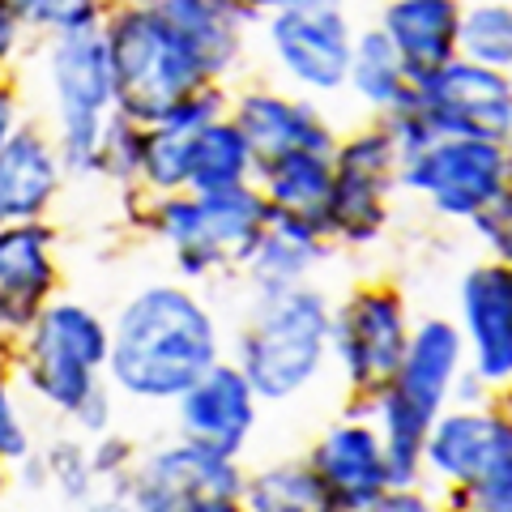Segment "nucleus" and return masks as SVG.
Masks as SVG:
<instances>
[{
	"label": "nucleus",
	"instance_id": "11",
	"mask_svg": "<svg viewBox=\"0 0 512 512\" xmlns=\"http://www.w3.org/2000/svg\"><path fill=\"white\" fill-rule=\"evenodd\" d=\"M239 491H244L239 461L205 453L180 436L141 453L124 483V495L137 512H214L239 504Z\"/></svg>",
	"mask_w": 512,
	"mask_h": 512
},
{
	"label": "nucleus",
	"instance_id": "42",
	"mask_svg": "<svg viewBox=\"0 0 512 512\" xmlns=\"http://www.w3.org/2000/svg\"><path fill=\"white\" fill-rule=\"evenodd\" d=\"M214 512H244V508H239V504H227V508H214Z\"/></svg>",
	"mask_w": 512,
	"mask_h": 512
},
{
	"label": "nucleus",
	"instance_id": "9",
	"mask_svg": "<svg viewBox=\"0 0 512 512\" xmlns=\"http://www.w3.org/2000/svg\"><path fill=\"white\" fill-rule=\"evenodd\" d=\"M410 325V303L393 282H359L333 303L329 363H338L346 389L359 402L393 380L406 355Z\"/></svg>",
	"mask_w": 512,
	"mask_h": 512
},
{
	"label": "nucleus",
	"instance_id": "20",
	"mask_svg": "<svg viewBox=\"0 0 512 512\" xmlns=\"http://www.w3.org/2000/svg\"><path fill=\"white\" fill-rule=\"evenodd\" d=\"M64 163L43 120H22V128L0 146V227L13 222H47L60 201Z\"/></svg>",
	"mask_w": 512,
	"mask_h": 512
},
{
	"label": "nucleus",
	"instance_id": "17",
	"mask_svg": "<svg viewBox=\"0 0 512 512\" xmlns=\"http://www.w3.org/2000/svg\"><path fill=\"white\" fill-rule=\"evenodd\" d=\"M171 410L175 436L231 461H239V453L252 444L256 427H261V402H256V393L248 389V380L239 376L231 359L214 363L197 384H188L171 402Z\"/></svg>",
	"mask_w": 512,
	"mask_h": 512
},
{
	"label": "nucleus",
	"instance_id": "35",
	"mask_svg": "<svg viewBox=\"0 0 512 512\" xmlns=\"http://www.w3.org/2000/svg\"><path fill=\"white\" fill-rule=\"evenodd\" d=\"M30 39L26 26L18 22V13H13L9 0H0V73H13L18 64L30 56Z\"/></svg>",
	"mask_w": 512,
	"mask_h": 512
},
{
	"label": "nucleus",
	"instance_id": "27",
	"mask_svg": "<svg viewBox=\"0 0 512 512\" xmlns=\"http://www.w3.org/2000/svg\"><path fill=\"white\" fill-rule=\"evenodd\" d=\"M244 512H333V495L308 466V457H282L274 466H261L244 474L239 491Z\"/></svg>",
	"mask_w": 512,
	"mask_h": 512
},
{
	"label": "nucleus",
	"instance_id": "30",
	"mask_svg": "<svg viewBox=\"0 0 512 512\" xmlns=\"http://www.w3.org/2000/svg\"><path fill=\"white\" fill-rule=\"evenodd\" d=\"M141 150H146V128L124 120L120 111L107 120L103 128V141H99V154H94V180H103L111 188H137L141 180Z\"/></svg>",
	"mask_w": 512,
	"mask_h": 512
},
{
	"label": "nucleus",
	"instance_id": "33",
	"mask_svg": "<svg viewBox=\"0 0 512 512\" xmlns=\"http://www.w3.org/2000/svg\"><path fill=\"white\" fill-rule=\"evenodd\" d=\"M466 231L478 239L483 261L508 265L512 261V192H508V197H500V201H491L483 214H474L466 222Z\"/></svg>",
	"mask_w": 512,
	"mask_h": 512
},
{
	"label": "nucleus",
	"instance_id": "31",
	"mask_svg": "<svg viewBox=\"0 0 512 512\" xmlns=\"http://www.w3.org/2000/svg\"><path fill=\"white\" fill-rule=\"evenodd\" d=\"M39 466H43V483L56 487L64 500H73V504H90L94 500L99 478H94V470H90V453H86L82 436H60L56 444H47Z\"/></svg>",
	"mask_w": 512,
	"mask_h": 512
},
{
	"label": "nucleus",
	"instance_id": "7",
	"mask_svg": "<svg viewBox=\"0 0 512 512\" xmlns=\"http://www.w3.org/2000/svg\"><path fill=\"white\" fill-rule=\"evenodd\" d=\"M397 171H402V158L380 120L342 128L338 146H333V192L316 222V231L325 235L333 252H367L389 235Z\"/></svg>",
	"mask_w": 512,
	"mask_h": 512
},
{
	"label": "nucleus",
	"instance_id": "25",
	"mask_svg": "<svg viewBox=\"0 0 512 512\" xmlns=\"http://www.w3.org/2000/svg\"><path fill=\"white\" fill-rule=\"evenodd\" d=\"M342 94H350L355 107H363V120H384L414 103V82H410L406 64L397 60V52L384 43L376 26H359L355 47H350Z\"/></svg>",
	"mask_w": 512,
	"mask_h": 512
},
{
	"label": "nucleus",
	"instance_id": "22",
	"mask_svg": "<svg viewBox=\"0 0 512 512\" xmlns=\"http://www.w3.org/2000/svg\"><path fill=\"white\" fill-rule=\"evenodd\" d=\"M329 256L333 248L312 222L265 210V227L252 239L248 256L239 261L235 278H244L252 295H274V291H291V286H308Z\"/></svg>",
	"mask_w": 512,
	"mask_h": 512
},
{
	"label": "nucleus",
	"instance_id": "34",
	"mask_svg": "<svg viewBox=\"0 0 512 512\" xmlns=\"http://www.w3.org/2000/svg\"><path fill=\"white\" fill-rule=\"evenodd\" d=\"M380 128L389 133V141H393V150H397V158H402V163L419 158V154L431 146V141H436V128H431V124L419 116V111H414V103L402 107V111H393V116H384Z\"/></svg>",
	"mask_w": 512,
	"mask_h": 512
},
{
	"label": "nucleus",
	"instance_id": "2",
	"mask_svg": "<svg viewBox=\"0 0 512 512\" xmlns=\"http://www.w3.org/2000/svg\"><path fill=\"white\" fill-rule=\"evenodd\" d=\"M120 205L128 227L146 231L171 252V274L184 286L231 278L265 227V201L252 184L205 192V197L192 192L150 197L141 188H128L120 192Z\"/></svg>",
	"mask_w": 512,
	"mask_h": 512
},
{
	"label": "nucleus",
	"instance_id": "24",
	"mask_svg": "<svg viewBox=\"0 0 512 512\" xmlns=\"http://www.w3.org/2000/svg\"><path fill=\"white\" fill-rule=\"evenodd\" d=\"M252 188L261 192L265 210L291 214L303 222H320L325 201L333 192V154H308V150H291V154H274L261 158L252 175Z\"/></svg>",
	"mask_w": 512,
	"mask_h": 512
},
{
	"label": "nucleus",
	"instance_id": "3",
	"mask_svg": "<svg viewBox=\"0 0 512 512\" xmlns=\"http://www.w3.org/2000/svg\"><path fill=\"white\" fill-rule=\"evenodd\" d=\"M333 299L316 282L274 295H252L235 329L231 363L256 402H295L329 367Z\"/></svg>",
	"mask_w": 512,
	"mask_h": 512
},
{
	"label": "nucleus",
	"instance_id": "29",
	"mask_svg": "<svg viewBox=\"0 0 512 512\" xmlns=\"http://www.w3.org/2000/svg\"><path fill=\"white\" fill-rule=\"evenodd\" d=\"M9 5L30 39L99 30V22L107 18V0H9Z\"/></svg>",
	"mask_w": 512,
	"mask_h": 512
},
{
	"label": "nucleus",
	"instance_id": "18",
	"mask_svg": "<svg viewBox=\"0 0 512 512\" xmlns=\"http://www.w3.org/2000/svg\"><path fill=\"white\" fill-rule=\"evenodd\" d=\"M154 9L184 39V47L197 56L210 82H239V73L248 69L256 30H261V13L252 5H244V0H158Z\"/></svg>",
	"mask_w": 512,
	"mask_h": 512
},
{
	"label": "nucleus",
	"instance_id": "32",
	"mask_svg": "<svg viewBox=\"0 0 512 512\" xmlns=\"http://www.w3.org/2000/svg\"><path fill=\"white\" fill-rule=\"evenodd\" d=\"M30 457V427L18 402V372H13V346L0 342V461Z\"/></svg>",
	"mask_w": 512,
	"mask_h": 512
},
{
	"label": "nucleus",
	"instance_id": "1",
	"mask_svg": "<svg viewBox=\"0 0 512 512\" xmlns=\"http://www.w3.org/2000/svg\"><path fill=\"white\" fill-rule=\"evenodd\" d=\"M227 359L214 303L175 278L141 282L107 316V389L124 402L171 406L188 384Z\"/></svg>",
	"mask_w": 512,
	"mask_h": 512
},
{
	"label": "nucleus",
	"instance_id": "36",
	"mask_svg": "<svg viewBox=\"0 0 512 512\" xmlns=\"http://www.w3.org/2000/svg\"><path fill=\"white\" fill-rule=\"evenodd\" d=\"M22 120H30V111H26V90L22 82L13 73H0V146L18 133Z\"/></svg>",
	"mask_w": 512,
	"mask_h": 512
},
{
	"label": "nucleus",
	"instance_id": "5",
	"mask_svg": "<svg viewBox=\"0 0 512 512\" xmlns=\"http://www.w3.org/2000/svg\"><path fill=\"white\" fill-rule=\"evenodd\" d=\"M99 39L111 64L116 111L141 128H154L175 103L210 86V77L158 9H107Z\"/></svg>",
	"mask_w": 512,
	"mask_h": 512
},
{
	"label": "nucleus",
	"instance_id": "41",
	"mask_svg": "<svg viewBox=\"0 0 512 512\" xmlns=\"http://www.w3.org/2000/svg\"><path fill=\"white\" fill-rule=\"evenodd\" d=\"M0 495H5V461H0Z\"/></svg>",
	"mask_w": 512,
	"mask_h": 512
},
{
	"label": "nucleus",
	"instance_id": "4",
	"mask_svg": "<svg viewBox=\"0 0 512 512\" xmlns=\"http://www.w3.org/2000/svg\"><path fill=\"white\" fill-rule=\"evenodd\" d=\"M30 56H35L43 94V111L35 120H43V128L52 133L64 175L69 180H94V154H99L107 120L116 116L111 64L99 30L35 39Z\"/></svg>",
	"mask_w": 512,
	"mask_h": 512
},
{
	"label": "nucleus",
	"instance_id": "40",
	"mask_svg": "<svg viewBox=\"0 0 512 512\" xmlns=\"http://www.w3.org/2000/svg\"><path fill=\"white\" fill-rule=\"evenodd\" d=\"M158 0H107V9H154Z\"/></svg>",
	"mask_w": 512,
	"mask_h": 512
},
{
	"label": "nucleus",
	"instance_id": "12",
	"mask_svg": "<svg viewBox=\"0 0 512 512\" xmlns=\"http://www.w3.org/2000/svg\"><path fill=\"white\" fill-rule=\"evenodd\" d=\"M414 111L436 128V137L495 141L512 137V73L478 69L470 60H448L414 82Z\"/></svg>",
	"mask_w": 512,
	"mask_h": 512
},
{
	"label": "nucleus",
	"instance_id": "38",
	"mask_svg": "<svg viewBox=\"0 0 512 512\" xmlns=\"http://www.w3.org/2000/svg\"><path fill=\"white\" fill-rule=\"evenodd\" d=\"M86 512H137L133 500H128L124 491H103V495H94V500L86 504Z\"/></svg>",
	"mask_w": 512,
	"mask_h": 512
},
{
	"label": "nucleus",
	"instance_id": "26",
	"mask_svg": "<svg viewBox=\"0 0 512 512\" xmlns=\"http://www.w3.org/2000/svg\"><path fill=\"white\" fill-rule=\"evenodd\" d=\"M256 175V154L248 146V137L239 133V124L214 120L192 137L188 150V184L184 192L205 197V192H227V188H248Z\"/></svg>",
	"mask_w": 512,
	"mask_h": 512
},
{
	"label": "nucleus",
	"instance_id": "23",
	"mask_svg": "<svg viewBox=\"0 0 512 512\" xmlns=\"http://www.w3.org/2000/svg\"><path fill=\"white\" fill-rule=\"evenodd\" d=\"M457 18L461 0H389L376 13V30L406 64L410 82L457 60Z\"/></svg>",
	"mask_w": 512,
	"mask_h": 512
},
{
	"label": "nucleus",
	"instance_id": "10",
	"mask_svg": "<svg viewBox=\"0 0 512 512\" xmlns=\"http://www.w3.org/2000/svg\"><path fill=\"white\" fill-rule=\"evenodd\" d=\"M397 192L423 201L440 222H466L483 214L491 201L512 192V150L495 141L436 137L431 146L402 163Z\"/></svg>",
	"mask_w": 512,
	"mask_h": 512
},
{
	"label": "nucleus",
	"instance_id": "19",
	"mask_svg": "<svg viewBox=\"0 0 512 512\" xmlns=\"http://www.w3.org/2000/svg\"><path fill=\"white\" fill-rule=\"evenodd\" d=\"M308 466L333 495V504L350 512H363L393 487L376 427L367 419H355V414H346V419L320 431L308 448Z\"/></svg>",
	"mask_w": 512,
	"mask_h": 512
},
{
	"label": "nucleus",
	"instance_id": "28",
	"mask_svg": "<svg viewBox=\"0 0 512 512\" xmlns=\"http://www.w3.org/2000/svg\"><path fill=\"white\" fill-rule=\"evenodd\" d=\"M457 60L512 73V5L508 0H461Z\"/></svg>",
	"mask_w": 512,
	"mask_h": 512
},
{
	"label": "nucleus",
	"instance_id": "8",
	"mask_svg": "<svg viewBox=\"0 0 512 512\" xmlns=\"http://www.w3.org/2000/svg\"><path fill=\"white\" fill-rule=\"evenodd\" d=\"M359 26L342 0H291L261 18V39L278 86L303 99H333L346 86V64Z\"/></svg>",
	"mask_w": 512,
	"mask_h": 512
},
{
	"label": "nucleus",
	"instance_id": "37",
	"mask_svg": "<svg viewBox=\"0 0 512 512\" xmlns=\"http://www.w3.org/2000/svg\"><path fill=\"white\" fill-rule=\"evenodd\" d=\"M363 512H440V508L419 483V487H389L376 504H367Z\"/></svg>",
	"mask_w": 512,
	"mask_h": 512
},
{
	"label": "nucleus",
	"instance_id": "16",
	"mask_svg": "<svg viewBox=\"0 0 512 512\" xmlns=\"http://www.w3.org/2000/svg\"><path fill=\"white\" fill-rule=\"evenodd\" d=\"M512 461V423L504 406H448L436 414L423 444V478L466 495L487 470Z\"/></svg>",
	"mask_w": 512,
	"mask_h": 512
},
{
	"label": "nucleus",
	"instance_id": "14",
	"mask_svg": "<svg viewBox=\"0 0 512 512\" xmlns=\"http://www.w3.org/2000/svg\"><path fill=\"white\" fill-rule=\"evenodd\" d=\"M60 231L47 222L0 227V342L18 346L35 316L60 295Z\"/></svg>",
	"mask_w": 512,
	"mask_h": 512
},
{
	"label": "nucleus",
	"instance_id": "13",
	"mask_svg": "<svg viewBox=\"0 0 512 512\" xmlns=\"http://www.w3.org/2000/svg\"><path fill=\"white\" fill-rule=\"evenodd\" d=\"M457 333L466 346V367L504 393L512 380V265L474 261L457 278Z\"/></svg>",
	"mask_w": 512,
	"mask_h": 512
},
{
	"label": "nucleus",
	"instance_id": "21",
	"mask_svg": "<svg viewBox=\"0 0 512 512\" xmlns=\"http://www.w3.org/2000/svg\"><path fill=\"white\" fill-rule=\"evenodd\" d=\"M461 372H466V346L457 325L448 316H423L410 325L406 355L384 389L402 397L410 410H419L427 423H436V414L453 406V384Z\"/></svg>",
	"mask_w": 512,
	"mask_h": 512
},
{
	"label": "nucleus",
	"instance_id": "39",
	"mask_svg": "<svg viewBox=\"0 0 512 512\" xmlns=\"http://www.w3.org/2000/svg\"><path fill=\"white\" fill-rule=\"evenodd\" d=\"M244 5H252V9L265 18V13H274V9H286V5H291V0H244Z\"/></svg>",
	"mask_w": 512,
	"mask_h": 512
},
{
	"label": "nucleus",
	"instance_id": "6",
	"mask_svg": "<svg viewBox=\"0 0 512 512\" xmlns=\"http://www.w3.org/2000/svg\"><path fill=\"white\" fill-rule=\"evenodd\" d=\"M107 367V316L86 299L56 295L13 346V372L60 419H73Z\"/></svg>",
	"mask_w": 512,
	"mask_h": 512
},
{
	"label": "nucleus",
	"instance_id": "15",
	"mask_svg": "<svg viewBox=\"0 0 512 512\" xmlns=\"http://www.w3.org/2000/svg\"><path fill=\"white\" fill-rule=\"evenodd\" d=\"M231 120L248 137L256 163L291 150L333 154L342 137V128L316 99H303V94H291L274 82L231 86Z\"/></svg>",
	"mask_w": 512,
	"mask_h": 512
}]
</instances>
